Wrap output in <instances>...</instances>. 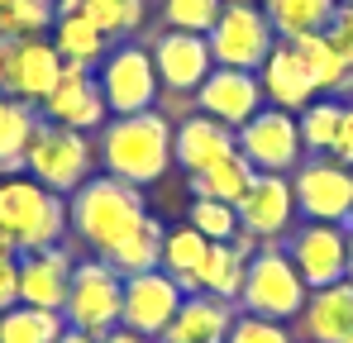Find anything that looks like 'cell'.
Instances as JSON below:
<instances>
[{
    "mask_svg": "<svg viewBox=\"0 0 353 343\" xmlns=\"http://www.w3.org/2000/svg\"><path fill=\"white\" fill-rule=\"evenodd\" d=\"M143 220H148L143 191L129 186V181H119V176H110V172L81 181V186L67 196V229H72L96 258H110Z\"/></svg>",
    "mask_w": 353,
    "mask_h": 343,
    "instance_id": "obj_1",
    "label": "cell"
},
{
    "mask_svg": "<svg viewBox=\"0 0 353 343\" xmlns=\"http://www.w3.org/2000/svg\"><path fill=\"white\" fill-rule=\"evenodd\" d=\"M101 167L129 181V186H153L172 167V119L163 110L143 114H115L101 124V148H96Z\"/></svg>",
    "mask_w": 353,
    "mask_h": 343,
    "instance_id": "obj_2",
    "label": "cell"
},
{
    "mask_svg": "<svg viewBox=\"0 0 353 343\" xmlns=\"http://www.w3.org/2000/svg\"><path fill=\"white\" fill-rule=\"evenodd\" d=\"M0 233L14 243V253L58 248L67 233V200L39 186L29 172L0 176Z\"/></svg>",
    "mask_w": 353,
    "mask_h": 343,
    "instance_id": "obj_3",
    "label": "cell"
},
{
    "mask_svg": "<svg viewBox=\"0 0 353 343\" xmlns=\"http://www.w3.org/2000/svg\"><path fill=\"white\" fill-rule=\"evenodd\" d=\"M305 295H310V286L301 282V272H296V262L287 258L282 243H263L248 258V277H243V291H239V310L292 324L296 315H301V305H305Z\"/></svg>",
    "mask_w": 353,
    "mask_h": 343,
    "instance_id": "obj_4",
    "label": "cell"
},
{
    "mask_svg": "<svg viewBox=\"0 0 353 343\" xmlns=\"http://www.w3.org/2000/svg\"><path fill=\"white\" fill-rule=\"evenodd\" d=\"M91 167H96V148H91V138L81 129H62V124L39 119V129L29 138V153H24V172L39 186H48L58 196H72L81 181L96 176Z\"/></svg>",
    "mask_w": 353,
    "mask_h": 343,
    "instance_id": "obj_5",
    "label": "cell"
},
{
    "mask_svg": "<svg viewBox=\"0 0 353 343\" xmlns=\"http://www.w3.org/2000/svg\"><path fill=\"white\" fill-rule=\"evenodd\" d=\"M119 305H124V277L105 258H86L72 267V286H67V305L62 320L77 334L105 339L110 329H119Z\"/></svg>",
    "mask_w": 353,
    "mask_h": 343,
    "instance_id": "obj_6",
    "label": "cell"
},
{
    "mask_svg": "<svg viewBox=\"0 0 353 343\" xmlns=\"http://www.w3.org/2000/svg\"><path fill=\"white\" fill-rule=\"evenodd\" d=\"M205 39H210L215 67H239V72H258L268 62V53L282 43L277 29L268 24L263 5H248V0H225L215 29Z\"/></svg>",
    "mask_w": 353,
    "mask_h": 343,
    "instance_id": "obj_7",
    "label": "cell"
},
{
    "mask_svg": "<svg viewBox=\"0 0 353 343\" xmlns=\"http://www.w3.org/2000/svg\"><path fill=\"white\" fill-rule=\"evenodd\" d=\"M62 76V57L53 39H0V96L43 105Z\"/></svg>",
    "mask_w": 353,
    "mask_h": 343,
    "instance_id": "obj_8",
    "label": "cell"
},
{
    "mask_svg": "<svg viewBox=\"0 0 353 343\" xmlns=\"http://www.w3.org/2000/svg\"><path fill=\"white\" fill-rule=\"evenodd\" d=\"M96 86H101L110 114H143V110H153L158 96H163L158 72H153V53L143 43H119L115 53H105Z\"/></svg>",
    "mask_w": 353,
    "mask_h": 343,
    "instance_id": "obj_9",
    "label": "cell"
},
{
    "mask_svg": "<svg viewBox=\"0 0 353 343\" xmlns=\"http://www.w3.org/2000/svg\"><path fill=\"white\" fill-rule=\"evenodd\" d=\"M296 215L320 225H349L353 220V167L334 158H305L292 172Z\"/></svg>",
    "mask_w": 353,
    "mask_h": 343,
    "instance_id": "obj_10",
    "label": "cell"
},
{
    "mask_svg": "<svg viewBox=\"0 0 353 343\" xmlns=\"http://www.w3.org/2000/svg\"><path fill=\"white\" fill-rule=\"evenodd\" d=\"M239 153L253 163V172H277V176H292L305 163V143H301V124L287 110H263L253 114L243 129H234Z\"/></svg>",
    "mask_w": 353,
    "mask_h": 343,
    "instance_id": "obj_11",
    "label": "cell"
},
{
    "mask_svg": "<svg viewBox=\"0 0 353 343\" xmlns=\"http://www.w3.org/2000/svg\"><path fill=\"white\" fill-rule=\"evenodd\" d=\"M287 258L296 262L301 282L310 286H330L349 277V225H320V220H305L292 229V243H287Z\"/></svg>",
    "mask_w": 353,
    "mask_h": 343,
    "instance_id": "obj_12",
    "label": "cell"
},
{
    "mask_svg": "<svg viewBox=\"0 0 353 343\" xmlns=\"http://www.w3.org/2000/svg\"><path fill=\"white\" fill-rule=\"evenodd\" d=\"M153 72H158V86L168 96H196L201 81L215 72V57H210V39L205 34H181V29H163L153 34Z\"/></svg>",
    "mask_w": 353,
    "mask_h": 343,
    "instance_id": "obj_13",
    "label": "cell"
},
{
    "mask_svg": "<svg viewBox=\"0 0 353 343\" xmlns=\"http://www.w3.org/2000/svg\"><path fill=\"white\" fill-rule=\"evenodd\" d=\"M239 210V229L253 233L258 243H282L296 229V191L292 176H277V172H258L253 186L243 191Z\"/></svg>",
    "mask_w": 353,
    "mask_h": 343,
    "instance_id": "obj_14",
    "label": "cell"
},
{
    "mask_svg": "<svg viewBox=\"0 0 353 343\" xmlns=\"http://www.w3.org/2000/svg\"><path fill=\"white\" fill-rule=\"evenodd\" d=\"M181 286L158 267V272H139V277H124V305H119V324L143 334V339H163L168 324L176 320V305H181Z\"/></svg>",
    "mask_w": 353,
    "mask_h": 343,
    "instance_id": "obj_15",
    "label": "cell"
},
{
    "mask_svg": "<svg viewBox=\"0 0 353 343\" xmlns=\"http://www.w3.org/2000/svg\"><path fill=\"white\" fill-rule=\"evenodd\" d=\"M105 114L110 110H105V96H101V86H96V72L81 67V62H62L58 86H53L48 101H43V119L86 134V129H101Z\"/></svg>",
    "mask_w": 353,
    "mask_h": 343,
    "instance_id": "obj_16",
    "label": "cell"
},
{
    "mask_svg": "<svg viewBox=\"0 0 353 343\" xmlns=\"http://www.w3.org/2000/svg\"><path fill=\"white\" fill-rule=\"evenodd\" d=\"M263 105L268 101H263L258 72H239V67H215L196 91V114H210V119H220L230 129H243Z\"/></svg>",
    "mask_w": 353,
    "mask_h": 343,
    "instance_id": "obj_17",
    "label": "cell"
},
{
    "mask_svg": "<svg viewBox=\"0 0 353 343\" xmlns=\"http://www.w3.org/2000/svg\"><path fill=\"white\" fill-rule=\"evenodd\" d=\"M230 153H239V138L230 124H220L210 114H181L172 124V163L186 167L191 176L210 172L215 163H225Z\"/></svg>",
    "mask_w": 353,
    "mask_h": 343,
    "instance_id": "obj_18",
    "label": "cell"
},
{
    "mask_svg": "<svg viewBox=\"0 0 353 343\" xmlns=\"http://www.w3.org/2000/svg\"><path fill=\"white\" fill-rule=\"evenodd\" d=\"M77 258L58 248H39V253H19V305H39V310H62L67 305V286H72Z\"/></svg>",
    "mask_w": 353,
    "mask_h": 343,
    "instance_id": "obj_19",
    "label": "cell"
},
{
    "mask_svg": "<svg viewBox=\"0 0 353 343\" xmlns=\"http://www.w3.org/2000/svg\"><path fill=\"white\" fill-rule=\"evenodd\" d=\"M239 320L234 300H220L210 291H191L176 305V320L168 324V334L158 343H225Z\"/></svg>",
    "mask_w": 353,
    "mask_h": 343,
    "instance_id": "obj_20",
    "label": "cell"
},
{
    "mask_svg": "<svg viewBox=\"0 0 353 343\" xmlns=\"http://www.w3.org/2000/svg\"><path fill=\"white\" fill-rule=\"evenodd\" d=\"M258 81H263V101H268L272 110H287V114H301L320 96V86L310 81L301 53H296L287 39H282V43L268 53V62L258 67Z\"/></svg>",
    "mask_w": 353,
    "mask_h": 343,
    "instance_id": "obj_21",
    "label": "cell"
},
{
    "mask_svg": "<svg viewBox=\"0 0 353 343\" xmlns=\"http://www.w3.org/2000/svg\"><path fill=\"white\" fill-rule=\"evenodd\" d=\"M301 324V339L305 343H344L353 334V282H330L315 286L296 315Z\"/></svg>",
    "mask_w": 353,
    "mask_h": 343,
    "instance_id": "obj_22",
    "label": "cell"
},
{
    "mask_svg": "<svg viewBox=\"0 0 353 343\" xmlns=\"http://www.w3.org/2000/svg\"><path fill=\"white\" fill-rule=\"evenodd\" d=\"M205 253H210V238H205L201 229H191V225L168 229V238H163V272H168V277L191 295V291H201Z\"/></svg>",
    "mask_w": 353,
    "mask_h": 343,
    "instance_id": "obj_23",
    "label": "cell"
},
{
    "mask_svg": "<svg viewBox=\"0 0 353 343\" xmlns=\"http://www.w3.org/2000/svg\"><path fill=\"white\" fill-rule=\"evenodd\" d=\"M301 62H305V72H310V81L320 86V96H339V91H353V67L344 57L330 48V39L325 34H301V39H287Z\"/></svg>",
    "mask_w": 353,
    "mask_h": 343,
    "instance_id": "obj_24",
    "label": "cell"
},
{
    "mask_svg": "<svg viewBox=\"0 0 353 343\" xmlns=\"http://www.w3.org/2000/svg\"><path fill=\"white\" fill-rule=\"evenodd\" d=\"M39 119L43 114H34V105L0 96V176L24 172V153H29V138H34Z\"/></svg>",
    "mask_w": 353,
    "mask_h": 343,
    "instance_id": "obj_25",
    "label": "cell"
},
{
    "mask_svg": "<svg viewBox=\"0 0 353 343\" xmlns=\"http://www.w3.org/2000/svg\"><path fill=\"white\" fill-rule=\"evenodd\" d=\"M334 5L339 0H263V14L277 29V39H301V34H325Z\"/></svg>",
    "mask_w": 353,
    "mask_h": 343,
    "instance_id": "obj_26",
    "label": "cell"
},
{
    "mask_svg": "<svg viewBox=\"0 0 353 343\" xmlns=\"http://www.w3.org/2000/svg\"><path fill=\"white\" fill-rule=\"evenodd\" d=\"M163 238H168V229L158 225L153 215L143 220V225L134 229L124 243H119L115 253L105 258L110 267H115L119 277H139V272H158L163 267Z\"/></svg>",
    "mask_w": 353,
    "mask_h": 343,
    "instance_id": "obj_27",
    "label": "cell"
},
{
    "mask_svg": "<svg viewBox=\"0 0 353 343\" xmlns=\"http://www.w3.org/2000/svg\"><path fill=\"white\" fill-rule=\"evenodd\" d=\"M105 34L86 19V14H58L53 24V48H58L62 62H81V67H96L105 62Z\"/></svg>",
    "mask_w": 353,
    "mask_h": 343,
    "instance_id": "obj_28",
    "label": "cell"
},
{
    "mask_svg": "<svg viewBox=\"0 0 353 343\" xmlns=\"http://www.w3.org/2000/svg\"><path fill=\"white\" fill-rule=\"evenodd\" d=\"M67 334L62 310H39V305H14L0 315V343H58Z\"/></svg>",
    "mask_w": 353,
    "mask_h": 343,
    "instance_id": "obj_29",
    "label": "cell"
},
{
    "mask_svg": "<svg viewBox=\"0 0 353 343\" xmlns=\"http://www.w3.org/2000/svg\"><path fill=\"white\" fill-rule=\"evenodd\" d=\"M253 163L243 158V153H230L225 163H215L210 172H201V176H191V191L196 196H205V200H225V205H239L243 200V191L253 186Z\"/></svg>",
    "mask_w": 353,
    "mask_h": 343,
    "instance_id": "obj_30",
    "label": "cell"
},
{
    "mask_svg": "<svg viewBox=\"0 0 353 343\" xmlns=\"http://www.w3.org/2000/svg\"><path fill=\"white\" fill-rule=\"evenodd\" d=\"M243 277H248V258L239 253L234 243H210V253H205V267H201V291H210V295H220V300H234V305H239Z\"/></svg>",
    "mask_w": 353,
    "mask_h": 343,
    "instance_id": "obj_31",
    "label": "cell"
},
{
    "mask_svg": "<svg viewBox=\"0 0 353 343\" xmlns=\"http://www.w3.org/2000/svg\"><path fill=\"white\" fill-rule=\"evenodd\" d=\"M339 114H344V101H339V96H315L305 110L296 114V124H301V143H305V158H325V153H330L334 129H339Z\"/></svg>",
    "mask_w": 353,
    "mask_h": 343,
    "instance_id": "obj_32",
    "label": "cell"
},
{
    "mask_svg": "<svg viewBox=\"0 0 353 343\" xmlns=\"http://www.w3.org/2000/svg\"><path fill=\"white\" fill-rule=\"evenodd\" d=\"M58 24V0H10L0 10V39H43Z\"/></svg>",
    "mask_w": 353,
    "mask_h": 343,
    "instance_id": "obj_33",
    "label": "cell"
},
{
    "mask_svg": "<svg viewBox=\"0 0 353 343\" xmlns=\"http://www.w3.org/2000/svg\"><path fill=\"white\" fill-rule=\"evenodd\" d=\"M143 0H86V19L105 34V39H124L143 29Z\"/></svg>",
    "mask_w": 353,
    "mask_h": 343,
    "instance_id": "obj_34",
    "label": "cell"
},
{
    "mask_svg": "<svg viewBox=\"0 0 353 343\" xmlns=\"http://www.w3.org/2000/svg\"><path fill=\"white\" fill-rule=\"evenodd\" d=\"M225 0H163V24L181 34H210Z\"/></svg>",
    "mask_w": 353,
    "mask_h": 343,
    "instance_id": "obj_35",
    "label": "cell"
},
{
    "mask_svg": "<svg viewBox=\"0 0 353 343\" xmlns=\"http://www.w3.org/2000/svg\"><path fill=\"white\" fill-rule=\"evenodd\" d=\"M186 225L201 229L210 243H230V238L239 233V210H234V205H225V200H205V196H196Z\"/></svg>",
    "mask_w": 353,
    "mask_h": 343,
    "instance_id": "obj_36",
    "label": "cell"
},
{
    "mask_svg": "<svg viewBox=\"0 0 353 343\" xmlns=\"http://www.w3.org/2000/svg\"><path fill=\"white\" fill-rule=\"evenodd\" d=\"M225 343H296V339L282 320H263V315L239 310V320H234V329H230Z\"/></svg>",
    "mask_w": 353,
    "mask_h": 343,
    "instance_id": "obj_37",
    "label": "cell"
},
{
    "mask_svg": "<svg viewBox=\"0 0 353 343\" xmlns=\"http://www.w3.org/2000/svg\"><path fill=\"white\" fill-rule=\"evenodd\" d=\"M325 39H330V48L353 67V5H334V14H330V24H325Z\"/></svg>",
    "mask_w": 353,
    "mask_h": 343,
    "instance_id": "obj_38",
    "label": "cell"
},
{
    "mask_svg": "<svg viewBox=\"0 0 353 343\" xmlns=\"http://www.w3.org/2000/svg\"><path fill=\"white\" fill-rule=\"evenodd\" d=\"M19 305V253L0 258V315Z\"/></svg>",
    "mask_w": 353,
    "mask_h": 343,
    "instance_id": "obj_39",
    "label": "cell"
},
{
    "mask_svg": "<svg viewBox=\"0 0 353 343\" xmlns=\"http://www.w3.org/2000/svg\"><path fill=\"white\" fill-rule=\"evenodd\" d=\"M325 158H334V163L353 167V105H344L339 129H334V143H330V153H325Z\"/></svg>",
    "mask_w": 353,
    "mask_h": 343,
    "instance_id": "obj_40",
    "label": "cell"
},
{
    "mask_svg": "<svg viewBox=\"0 0 353 343\" xmlns=\"http://www.w3.org/2000/svg\"><path fill=\"white\" fill-rule=\"evenodd\" d=\"M101 343H158V339H143V334H134V329H124V324H119V329H110Z\"/></svg>",
    "mask_w": 353,
    "mask_h": 343,
    "instance_id": "obj_41",
    "label": "cell"
},
{
    "mask_svg": "<svg viewBox=\"0 0 353 343\" xmlns=\"http://www.w3.org/2000/svg\"><path fill=\"white\" fill-rule=\"evenodd\" d=\"M58 14H86V0H58Z\"/></svg>",
    "mask_w": 353,
    "mask_h": 343,
    "instance_id": "obj_42",
    "label": "cell"
},
{
    "mask_svg": "<svg viewBox=\"0 0 353 343\" xmlns=\"http://www.w3.org/2000/svg\"><path fill=\"white\" fill-rule=\"evenodd\" d=\"M58 343H101V339H91V334H77V329H67Z\"/></svg>",
    "mask_w": 353,
    "mask_h": 343,
    "instance_id": "obj_43",
    "label": "cell"
},
{
    "mask_svg": "<svg viewBox=\"0 0 353 343\" xmlns=\"http://www.w3.org/2000/svg\"><path fill=\"white\" fill-rule=\"evenodd\" d=\"M10 253H14V243H10V238L0 233V258H10Z\"/></svg>",
    "mask_w": 353,
    "mask_h": 343,
    "instance_id": "obj_44",
    "label": "cell"
},
{
    "mask_svg": "<svg viewBox=\"0 0 353 343\" xmlns=\"http://www.w3.org/2000/svg\"><path fill=\"white\" fill-rule=\"evenodd\" d=\"M349 282H353V225H349Z\"/></svg>",
    "mask_w": 353,
    "mask_h": 343,
    "instance_id": "obj_45",
    "label": "cell"
},
{
    "mask_svg": "<svg viewBox=\"0 0 353 343\" xmlns=\"http://www.w3.org/2000/svg\"><path fill=\"white\" fill-rule=\"evenodd\" d=\"M5 5H10V0H0V10H5Z\"/></svg>",
    "mask_w": 353,
    "mask_h": 343,
    "instance_id": "obj_46",
    "label": "cell"
},
{
    "mask_svg": "<svg viewBox=\"0 0 353 343\" xmlns=\"http://www.w3.org/2000/svg\"><path fill=\"white\" fill-rule=\"evenodd\" d=\"M339 5H353V0H339Z\"/></svg>",
    "mask_w": 353,
    "mask_h": 343,
    "instance_id": "obj_47",
    "label": "cell"
},
{
    "mask_svg": "<svg viewBox=\"0 0 353 343\" xmlns=\"http://www.w3.org/2000/svg\"><path fill=\"white\" fill-rule=\"evenodd\" d=\"M344 343H353V334H349V339H344Z\"/></svg>",
    "mask_w": 353,
    "mask_h": 343,
    "instance_id": "obj_48",
    "label": "cell"
},
{
    "mask_svg": "<svg viewBox=\"0 0 353 343\" xmlns=\"http://www.w3.org/2000/svg\"><path fill=\"white\" fill-rule=\"evenodd\" d=\"M349 225H353V220H349Z\"/></svg>",
    "mask_w": 353,
    "mask_h": 343,
    "instance_id": "obj_49",
    "label": "cell"
}]
</instances>
